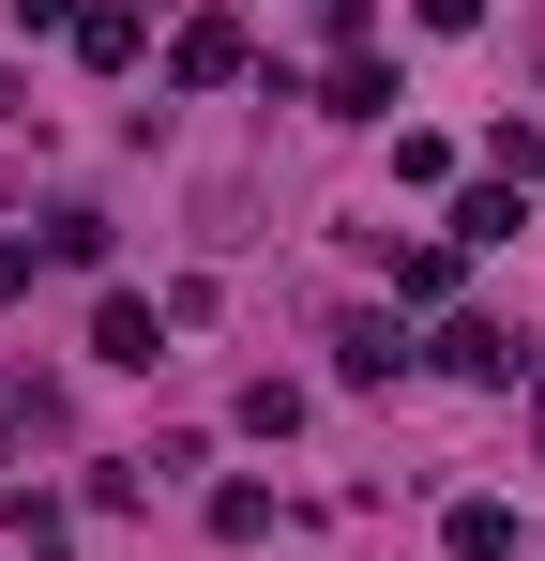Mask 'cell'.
Instances as JSON below:
<instances>
[{
	"instance_id": "obj_1",
	"label": "cell",
	"mask_w": 545,
	"mask_h": 561,
	"mask_svg": "<svg viewBox=\"0 0 545 561\" xmlns=\"http://www.w3.org/2000/svg\"><path fill=\"white\" fill-rule=\"evenodd\" d=\"M243 61H258V31H243V15H182V31H167V77H182V92H228Z\"/></svg>"
},
{
	"instance_id": "obj_2",
	"label": "cell",
	"mask_w": 545,
	"mask_h": 561,
	"mask_svg": "<svg viewBox=\"0 0 545 561\" xmlns=\"http://www.w3.org/2000/svg\"><path fill=\"white\" fill-rule=\"evenodd\" d=\"M318 122H394V61H379V46H334V77H318Z\"/></svg>"
},
{
	"instance_id": "obj_3",
	"label": "cell",
	"mask_w": 545,
	"mask_h": 561,
	"mask_svg": "<svg viewBox=\"0 0 545 561\" xmlns=\"http://www.w3.org/2000/svg\"><path fill=\"white\" fill-rule=\"evenodd\" d=\"M91 350H106V365H167V304L106 288V304H91Z\"/></svg>"
},
{
	"instance_id": "obj_4",
	"label": "cell",
	"mask_w": 545,
	"mask_h": 561,
	"mask_svg": "<svg viewBox=\"0 0 545 561\" xmlns=\"http://www.w3.org/2000/svg\"><path fill=\"white\" fill-rule=\"evenodd\" d=\"M440 365H454V379H485V394H515V365H531V350H515L500 319H440Z\"/></svg>"
},
{
	"instance_id": "obj_5",
	"label": "cell",
	"mask_w": 545,
	"mask_h": 561,
	"mask_svg": "<svg viewBox=\"0 0 545 561\" xmlns=\"http://www.w3.org/2000/svg\"><path fill=\"white\" fill-rule=\"evenodd\" d=\"M334 379H363V394L409 379V334H394V319H334Z\"/></svg>"
},
{
	"instance_id": "obj_6",
	"label": "cell",
	"mask_w": 545,
	"mask_h": 561,
	"mask_svg": "<svg viewBox=\"0 0 545 561\" xmlns=\"http://www.w3.org/2000/svg\"><path fill=\"white\" fill-rule=\"evenodd\" d=\"M137 46H152V31H137V0H77V61H91V77H121Z\"/></svg>"
},
{
	"instance_id": "obj_7",
	"label": "cell",
	"mask_w": 545,
	"mask_h": 561,
	"mask_svg": "<svg viewBox=\"0 0 545 561\" xmlns=\"http://www.w3.org/2000/svg\"><path fill=\"white\" fill-rule=\"evenodd\" d=\"M515 228H531V183H469L440 243H515Z\"/></svg>"
},
{
	"instance_id": "obj_8",
	"label": "cell",
	"mask_w": 545,
	"mask_h": 561,
	"mask_svg": "<svg viewBox=\"0 0 545 561\" xmlns=\"http://www.w3.org/2000/svg\"><path fill=\"white\" fill-rule=\"evenodd\" d=\"M31 440H61V379H0V456H31Z\"/></svg>"
},
{
	"instance_id": "obj_9",
	"label": "cell",
	"mask_w": 545,
	"mask_h": 561,
	"mask_svg": "<svg viewBox=\"0 0 545 561\" xmlns=\"http://www.w3.org/2000/svg\"><path fill=\"white\" fill-rule=\"evenodd\" d=\"M440 531H454V561H515V501H485V485H469Z\"/></svg>"
},
{
	"instance_id": "obj_10",
	"label": "cell",
	"mask_w": 545,
	"mask_h": 561,
	"mask_svg": "<svg viewBox=\"0 0 545 561\" xmlns=\"http://www.w3.org/2000/svg\"><path fill=\"white\" fill-rule=\"evenodd\" d=\"M272 531V485H212V547H258Z\"/></svg>"
},
{
	"instance_id": "obj_11",
	"label": "cell",
	"mask_w": 545,
	"mask_h": 561,
	"mask_svg": "<svg viewBox=\"0 0 545 561\" xmlns=\"http://www.w3.org/2000/svg\"><path fill=\"white\" fill-rule=\"evenodd\" d=\"M409 15H425V31H485V0H409Z\"/></svg>"
},
{
	"instance_id": "obj_12",
	"label": "cell",
	"mask_w": 545,
	"mask_h": 561,
	"mask_svg": "<svg viewBox=\"0 0 545 561\" xmlns=\"http://www.w3.org/2000/svg\"><path fill=\"white\" fill-rule=\"evenodd\" d=\"M15 31H77V0H15Z\"/></svg>"
},
{
	"instance_id": "obj_13",
	"label": "cell",
	"mask_w": 545,
	"mask_h": 561,
	"mask_svg": "<svg viewBox=\"0 0 545 561\" xmlns=\"http://www.w3.org/2000/svg\"><path fill=\"white\" fill-rule=\"evenodd\" d=\"M15 561H61V531H15Z\"/></svg>"
},
{
	"instance_id": "obj_14",
	"label": "cell",
	"mask_w": 545,
	"mask_h": 561,
	"mask_svg": "<svg viewBox=\"0 0 545 561\" xmlns=\"http://www.w3.org/2000/svg\"><path fill=\"white\" fill-rule=\"evenodd\" d=\"M531 440H545V379H531Z\"/></svg>"
},
{
	"instance_id": "obj_15",
	"label": "cell",
	"mask_w": 545,
	"mask_h": 561,
	"mask_svg": "<svg viewBox=\"0 0 545 561\" xmlns=\"http://www.w3.org/2000/svg\"><path fill=\"white\" fill-rule=\"evenodd\" d=\"M531 183H545V168H531Z\"/></svg>"
}]
</instances>
